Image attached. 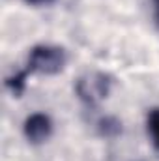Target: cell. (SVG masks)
<instances>
[{
    "instance_id": "cell-1",
    "label": "cell",
    "mask_w": 159,
    "mask_h": 161,
    "mask_svg": "<svg viewBox=\"0 0 159 161\" xmlns=\"http://www.w3.org/2000/svg\"><path fill=\"white\" fill-rule=\"evenodd\" d=\"M68 54L62 47L56 45H36L26 62L28 73H41V75H56L66 68Z\"/></svg>"
},
{
    "instance_id": "cell-2",
    "label": "cell",
    "mask_w": 159,
    "mask_h": 161,
    "mask_svg": "<svg viewBox=\"0 0 159 161\" xmlns=\"http://www.w3.org/2000/svg\"><path fill=\"white\" fill-rule=\"evenodd\" d=\"M112 86V77L101 71H94L88 75H82L77 84H75V92L79 96L80 101H84L86 105H97L101 99H105L111 92Z\"/></svg>"
},
{
    "instance_id": "cell-3",
    "label": "cell",
    "mask_w": 159,
    "mask_h": 161,
    "mask_svg": "<svg viewBox=\"0 0 159 161\" xmlns=\"http://www.w3.org/2000/svg\"><path fill=\"white\" fill-rule=\"evenodd\" d=\"M23 133H25L28 142L41 144V142H45L52 135V120L45 113H34V114H30L25 120Z\"/></svg>"
},
{
    "instance_id": "cell-4",
    "label": "cell",
    "mask_w": 159,
    "mask_h": 161,
    "mask_svg": "<svg viewBox=\"0 0 159 161\" xmlns=\"http://www.w3.org/2000/svg\"><path fill=\"white\" fill-rule=\"evenodd\" d=\"M26 77H28V69H23V71H17V73L9 75V77L6 79V88H8L15 97L23 96V92H25V88H26Z\"/></svg>"
},
{
    "instance_id": "cell-5",
    "label": "cell",
    "mask_w": 159,
    "mask_h": 161,
    "mask_svg": "<svg viewBox=\"0 0 159 161\" xmlns=\"http://www.w3.org/2000/svg\"><path fill=\"white\" fill-rule=\"evenodd\" d=\"M97 131L103 137H116L120 131H122V124L114 116H105V118H101L99 124H97Z\"/></svg>"
},
{
    "instance_id": "cell-6",
    "label": "cell",
    "mask_w": 159,
    "mask_h": 161,
    "mask_svg": "<svg viewBox=\"0 0 159 161\" xmlns=\"http://www.w3.org/2000/svg\"><path fill=\"white\" fill-rule=\"evenodd\" d=\"M146 127H148V135H150V139H152L154 148L159 150V107L157 109H152V111L148 113Z\"/></svg>"
},
{
    "instance_id": "cell-7",
    "label": "cell",
    "mask_w": 159,
    "mask_h": 161,
    "mask_svg": "<svg viewBox=\"0 0 159 161\" xmlns=\"http://www.w3.org/2000/svg\"><path fill=\"white\" fill-rule=\"evenodd\" d=\"M26 4H30V6H49V4H52L54 0H25Z\"/></svg>"
},
{
    "instance_id": "cell-8",
    "label": "cell",
    "mask_w": 159,
    "mask_h": 161,
    "mask_svg": "<svg viewBox=\"0 0 159 161\" xmlns=\"http://www.w3.org/2000/svg\"><path fill=\"white\" fill-rule=\"evenodd\" d=\"M154 6H156V19H157V25H159V0H154Z\"/></svg>"
}]
</instances>
